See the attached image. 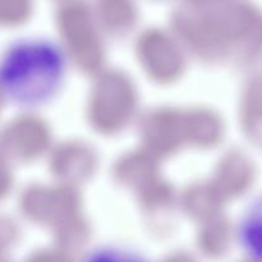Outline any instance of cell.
Wrapping results in <instances>:
<instances>
[{
  "label": "cell",
  "instance_id": "obj_2",
  "mask_svg": "<svg viewBox=\"0 0 262 262\" xmlns=\"http://www.w3.org/2000/svg\"><path fill=\"white\" fill-rule=\"evenodd\" d=\"M237 242L253 262H262V194L250 202L237 224Z\"/></svg>",
  "mask_w": 262,
  "mask_h": 262
},
{
  "label": "cell",
  "instance_id": "obj_1",
  "mask_svg": "<svg viewBox=\"0 0 262 262\" xmlns=\"http://www.w3.org/2000/svg\"><path fill=\"white\" fill-rule=\"evenodd\" d=\"M68 69V55L58 42L31 40L9 51L0 77L13 99L20 104L40 106L63 90Z\"/></svg>",
  "mask_w": 262,
  "mask_h": 262
},
{
  "label": "cell",
  "instance_id": "obj_3",
  "mask_svg": "<svg viewBox=\"0 0 262 262\" xmlns=\"http://www.w3.org/2000/svg\"><path fill=\"white\" fill-rule=\"evenodd\" d=\"M82 262H150L141 253L120 246H100L90 251Z\"/></svg>",
  "mask_w": 262,
  "mask_h": 262
}]
</instances>
